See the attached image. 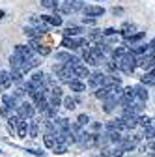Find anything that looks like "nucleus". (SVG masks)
Masks as SVG:
<instances>
[{"instance_id": "obj_1", "label": "nucleus", "mask_w": 155, "mask_h": 157, "mask_svg": "<svg viewBox=\"0 0 155 157\" xmlns=\"http://www.w3.org/2000/svg\"><path fill=\"white\" fill-rule=\"evenodd\" d=\"M118 66V69L120 71H123V73H127V75H131L133 71H134V67H137V56H133L131 52H127L122 60L116 64Z\"/></svg>"}, {"instance_id": "obj_2", "label": "nucleus", "mask_w": 155, "mask_h": 157, "mask_svg": "<svg viewBox=\"0 0 155 157\" xmlns=\"http://www.w3.org/2000/svg\"><path fill=\"white\" fill-rule=\"evenodd\" d=\"M34 114H36V109H34L32 103L23 101V103L17 105V116H19V120H30V118H34Z\"/></svg>"}, {"instance_id": "obj_3", "label": "nucleus", "mask_w": 155, "mask_h": 157, "mask_svg": "<svg viewBox=\"0 0 155 157\" xmlns=\"http://www.w3.org/2000/svg\"><path fill=\"white\" fill-rule=\"evenodd\" d=\"M105 73L103 71H95V73H90V77H88V84L92 86V88H103L105 86Z\"/></svg>"}, {"instance_id": "obj_4", "label": "nucleus", "mask_w": 155, "mask_h": 157, "mask_svg": "<svg viewBox=\"0 0 155 157\" xmlns=\"http://www.w3.org/2000/svg\"><path fill=\"white\" fill-rule=\"evenodd\" d=\"M54 73L58 75L60 81H66V82H71L73 78H75L71 67H67V66H54Z\"/></svg>"}, {"instance_id": "obj_5", "label": "nucleus", "mask_w": 155, "mask_h": 157, "mask_svg": "<svg viewBox=\"0 0 155 157\" xmlns=\"http://www.w3.org/2000/svg\"><path fill=\"white\" fill-rule=\"evenodd\" d=\"M45 73L43 71H34L32 73V77L28 78V82L32 84V88L34 90H37V88H41V86H45Z\"/></svg>"}, {"instance_id": "obj_6", "label": "nucleus", "mask_w": 155, "mask_h": 157, "mask_svg": "<svg viewBox=\"0 0 155 157\" xmlns=\"http://www.w3.org/2000/svg\"><path fill=\"white\" fill-rule=\"evenodd\" d=\"M13 54H15L17 58H21L23 62H26V60H30V58H34V52H32V49H30L28 45H17Z\"/></svg>"}, {"instance_id": "obj_7", "label": "nucleus", "mask_w": 155, "mask_h": 157, "mask_svg": "<svg viewBox=\"0 0 155 157\" xmlns=\"http://www.w3.org/2000/svg\"><path fill=\"white\" fill-rule=\"evenodd\" d=\"M82 13H84V17H90V19L101 17V15H105V8H101V6H86V8H82Z\"/></svg>"}, {"instance_id": "obj_8", "label": "nucleus", "mask_w": 155, "mask_h": 157, "mask_svg": "<svg viewBox=\"0 0 155 157\" xmlns=\"http://www.w3.org/2000/svg\"><path fill=\"white\" fill-rule=\"evenodd\" d=\"M84 6H82V2L81 0H73V2H66L62 8H60V11L62 13H75V11H79V10H82Z\"/></svg>"}, {"instance_id": "obj_9", "label": "nucleus", "mask_w": 155, "mask_h": 157, "mask_svg": "<svg viewBox=\"0 0 155 157\" xmlns=\"http://www.w3.org/2000/svg\"><path fill=\"white\" fill-rule=\"evenodd\" d=\"M134 97H137V101H134V103H142L144 105L148 101V88L142 86V84L134 86Z\"/></svg>"}, {"instance_id": "obj_10", "label": "nucleus", "mask_w": 155, "mask_h": 157, "mask_svg": "<svg viewBox=\"0 0 155 157\" xmlns=\"http://www.w3.org/2000/svg\"><path fill=\"white\" fill-rule=\"evenodd\" d=\"M71 71H73V77H75V78H79V81H81L82 77H90V69H88L86 64L75 66V67H71Z\"/></svg>"}, {"instance_id": "obj_11", "label": "nucleus", "mask_w": 155, "mask_h": 157, "mask_svg": "<svg viewBox=\"0 0 155 157\" xmlns=\"http://www.w3.org/2000/svg\"><path fill=\"white\" fill-rule=\"evenodd\" d=\"M30 49H32V51H36V52H40L41 56H47V54L51 52V49H49V47H45V45H41L37 37H36V39H30Z\"/></svg>"}, {"instance_id": "obj_12", "label": "nucleus", "mask_w": 155, "mask_h": 157, "mask_svg": "<svg viewBox=\"0 0 155 157\" xmlns=\"http://www.w3.org/2000/svg\"><path fill=\"white\" fill-rule=\"evenodd\" d=\"M41 21L49 26H62L64 23V19L60 15H41Z\"/></svg>"}, {"instance_id": "obj_13", "label": "nucleus", "mask_w": 155, "mask_h": 157, "mask_svg": "<svg viewBox=\"0 0 155 157\" xmlns=\"http://www.w3.org/2000/svg\"><path fill=\"white\" fill-rule=\"evenodd\" d=\"M84 60H86V64L88 66H99L101 62H105V58H99V56H95L92 51H84Z\"/></svg>"}, {"instance_id": "obj_14", "label": "nucleus", "mask_w": 155, "mask_h": 157, "mask_svg": "<svg viewBox=\"0 0 155 157\" xmlns=\"http://www.w3.org/2000/svg\"><path fill=\"white\" fill-rule=\"evenodd\" d=\"M62 47H66L67 51H75V49L81 47V39L79 37H64Z\"/></svg>"}, {"instance_id": "obj_15", "label": "nucleus", "mask_w": 155, "mask_h": 157, "mask_svg": "<svg viewBox=\"0 0 155 157\" xmlns=\"http://www.w3.org/2000/svg\"><path fill=\"white\" fill-rule=\"evenodd\" d=\"M127 52H129V49H127L125 45H122V47H116V49L112 51V60H114V64H118V62L122 60V58H123Z\"/></svg>"}, {"instance_id": "obj_16", "label": "nucleus", "mask_w": 155, "mask_h": 157, "mask_svg": "<svg viewBox=\"0 0 155 157\" xmlns=\"http://www.w3.org/2000/svg\"><path fill=\"white\" fill-rule=\"evenodd\" d=\"M2 105L13 110V109H17L19 103H17V99H15V95H13V94H11V95H9V94H4V95H2Z\"/></svg>"}, {"instance_id": "obj_17", "label": "nucleus", "mask_w": 155, "mask_h": 157, "mask_svg": "<svg viewBox=\"0 0 155 157\" xmlns=\"http://www.w3.org/2000/svg\"><path fill=\"white\" fill-rule=\"evenodd\" d=\"M15 131H17V135L21 136V139H26V136H28V122L26 120H19Z\"/></svg>"}, {"instance_id": "obj_18", "label": "nucleus", "mask_w": 155, "mask_h": 157, "mask_svg": "<svg viewBox=\"0 0 155 157\" xmlns=\"http://www.w3.org/2000/svg\"><path fill=\"white\" fill-rule=\"evenodd\" d=\"M120 32H122V36L127 39V37H131V36H134V34H137V26H134L133 23H125V25L120 28Z\"/></svg>"}, {"instance_id": "obj_19", "label": "nucleus", "mask_w": 155, "mask_h": 157, "mask_svg": "<svg viewBox=\"0 0 155 157\" xmlns=\"http://www.w3.org/2000/svg\"><path fill=\"white\" fill-rule=\"evenodd\" d=\"M36 66H40V60L34 56V58H30V60H26V62H23V66H21V73L25 75V73H28L32 67H36Z\"/></svg>"}, {"instance_id": "obj_20", "label": "nucleus", "mask_w": 155, "mask_h": 157, "mask_svg": "<svg viewBox=\"0 0 155 157\" xmlns=\"http://www.w3.org/2000/svg\"><path fill=\"white\" fill-rule=\"evenodd\" d=\"M11 86V78L8 71H0V90H8Z\"/></svg>"}, {"instance_id": "obj_21", "label": "nucleus", "mask_w": 155, "mask_h": 157, "mask_svg": "<svg viewBox=\"0 0 155 157\" xmlns=\"http://www.w3.org/2000/svg\"><path fill=\"white\" fill-rule=\"evenodd\" d=\"M118 99H120V97H116V95H110V97H107V99H105V112H112L114 110V107L116 105H118Z\"/></svg>"}, {"instance_id": "obj_22", "label": "nucleus", "mask_w": 155, "mask_h": 157, "mask_svg": "<svg viewBox=\"0 0 155 157\" xmlns=\"http://www.w3.org/2000/svg\"><path fill=\"white\" fill-rule=\"evenodd\" d=\"M67 84H69L71 92H79V94H81V92H84V90H86V84H84L82 81H79V78H73V81H71V82H67Z\"/></svg>"}, {"instance_id": "obj_23", "label": "nucleus", "mask_w": 155, "mask_h": 157, "mask_svg": "<svg viewBox=\"0 0 155 157\" xmlns=\"http://www.w3.org/2000/svg\"><path fill=\"white\" fill-rule=\"evenodd\" d=\"M84 30L81 28V26H67L66 30H64V36L66 37H77V36H81Z\"/></svg>"}, {"instance_id": "obj_24", "label": "nucleus", "mask_w": 155, "mask_h": 157, "mask_svg": "<svg viewBox=\"0 0 155 157\" xmlns=\"http://www.w3.org/2000/svg\"><path fill=\"white\" fill-rule=\"evenodd\" d=\"M43 127H45V133H47V135H54V136L58 135L56 124H54L52 120H45V122H43Z\"/></svg>"}, {"instance_id": "obj_25", "label": "nucleus", "mask_w": 155, "mask_h": 157, "mask_svg": "<svg viewBox=\"0 0 155 157\" xmlns=\"http://www.w3.org/2000/svg\"><path fill=\"white\" fill-rule=\"evenodd\" d=\"M37 135H40V124H37V122H30L28 124V136H30V139H37Z\"/></svg>"}, {"instance_id": "obj_26", "label": "nucleus", "mask_w": 155, "mask_h": 157, "mask_svg": "<svg viewBox=\"0 0 155 157\" xmlns=\"http://www.w3.org/2000/svg\"><path fill=\"white\" fill-rule=\"evenodd\" d=\"M9 66H11V71H21V66H23V60L17 58L15 54L9 56Z\"/></svg>"}, {"instance_id": "obj_27", "label": "nucleus", "mask_w": 155, "mask_h": 157, "mask_svg": "<svg viewBox=\"0 0 155 157\" xmlns=\"http://www.w3.org/2000/svg\"><path fill=\"white\" fill-rule=\"evenodd\" d=\"M125 136H122V133L118 131H108V142H116V144H122Z\"/></svg>"}, {"instance_id": "obj_28", "label": "nucleus", "mask_w": 155, "mask_h": 157, "mask_svg": "<svg viewBox=\"0 0 155 157\" xmlns=\"http://www.w3.org/2000/svg\"><path fill=\"white\" fill-rule=\"evenodd\" d=\"M77 103H79V101H77L75 97H64V99H62V105H64L67 110H73V109L77 107Z\"/></svg>"}, {"instance_id": "obj_29", "label": "nucleus", "mask_w": 155, "mask_h": 157, "mask_svg": "<svg viewBox=\"0 0 155 157\" xmlns=\"http://www.w3.org/2000/svg\"><path fill=\"white\" fill-rule=\"evenodd\" d=\"M142 86H155V77L148 71V73H144V77H142Z\"/></svg>"}, {"instance_id": "obj_30", "label": "nucleus", "mask_w": 155, "mask_h": 157, "mask_svg": "<svg viewBox=\"0 0 155 157\" xmlns=\"http://www.w3.org/2000/svg\"><path fill=\"white\" fill-rule=\"evenodd\" d=\"M9 78H11V82H15V84H19V86L25 82V81H23V73H21V71H11V73H9Z\"/></svg>"}, {"instance_id": "obj_31", "label": "nucleus", "mask_w": 155, "mask_h": 157, "mask_svg": "<svg viewBox=\"0 0 155 157\" xmlns=\"http://www.w3.org/2000/svg\"><path fill=\"white\" fill-rule=\"evenodd\" d=\"M142 37H146V32H137V34H134V36H131V37H127L125 39V41L129 43V45H134V43H138L140 41V39Z\"/></svg>"}, {"instance_id": "obj_32", "label": "nucleus", "mask_w": 155, "mask_h": 157, "mask_svg": "<svg viewBox=\"0 0 155 157\" xmlns=\"http://www.w3.org/2000/svg\"><path fill=\"white\" fill-rule=\"evenodd\" d=\"M17 124H19V116H17V114H11V116L8 118V129L13 133L15 127H17Z\"/></svg>"}, {"instance_id": "obj_33", "label": "nucleus", "mask_w": 155, "mask_h": 157, "mask_svg": "<svg viewBox=\"0 0 155 157\" xmlns=\"http://www.w3.org/2000/svg\"><path fill=\"white\" fill-rule=\"evenodd\" d=\"M43 142H45V146L47 148H54V144H56V139H54V135H43Z\"/></svg>"}, {"instance_id": "obj_34", "label": "nucleus", "mask_w": 155, "mask_h": 157, "mask_svg": "<svg viewBox=\"0 0 155 157\" xmlns=\"http://www.w3.org/2000/svg\"><path fill=\"white\" fill-rule=\"evenodd\" d=\"M41 6L47 10H58V0H41Z\"/></svg>"}, {"instance_id": "obj_35", "label": "nucleus", "mask_w": 155, "mask_h": 157, "mask_svg": "<svg viewBox=\"0 0 155 157\" xmlns=\"http://www.w3.org/2000/svg\"><path fill=\"white\" fill-rule=\"evenodd\" d=\"M52 150H54V153H58V155H62V153H66V151H67V144H58V142H56Z\"/></svg>"}, {"instance_id": "obj_36", "label": "nucleus", "mask_w": 155, "mask_h": 157, "mask_svg": "<svg viewBox=\"0 0 155 157\" xmlns=\"http://www.w3.org/2000/svg\"><path fill=\"white\" fill-rule=\"evenodd\" d=\"M88 124H90V116H86V114H81V116H79V120H77V125L84 127V125H88Z\"/></svg>"}, {"instance_id": "obj_37", "label": "nucleus", "mask_w": 155, "mask_h": 157, "mask_svg": "<svg viewBox=\"0 0 155 157\" xmlns=\"http://www.w3.org/2000/svg\"><path fill=\"white\" fill-rule=\"evenodd\" d=\"M25 34H26L30 39H36L37 36H40V34L36 32V28H32V26H25Z\"/></svg>"}, {"instance_id": "obj_38", "label": "nucleus", "mask_w": 155, "mask_h": 157, "mask_svg": "<svg viewBox=\"0 0 155 157\" xmlns=\"http://www.w3.org/2000/svg\"><path fill=\"white\" fill-rule=\"evenodd\" d=\"M69 52H56V60H60V62H66L67 64V60H69Z\"/></svg>"}, {"instance_id": "obj_39", "label": "nucleus", "mask_w": 155, "mask_h": 157, "mask_svg": "<svg viewBox=\"0 0 155 157\" xmlns=\"http://www.w3.org/2000/svg\"><path fill=\"white\" fill-rule=\"evenodd\" d=\"M0 114H2V116H4V118H9V116H11V114H13V110H11V109H8V107H4V105H2V107H0Z\"/></svg>"}, {"instance_id": "obj_40", "label": "nucleus", "mask_w": 155, "mask_h": 157, "mask_svg": "<svg viewBox=\"0 0 155 157\" xmlns=\"http://www.w3.org/2000/svg\"><path fill=\"white\" fill-rule=\"evenodd\" d=\"M138 124H140L142 127H149V118H148V116H140V118H138Z\"/></svg>"}, {"instance_id": "obj_41", "label": "nucleus", "mask_w": 155, "mask_h": 157, "mask_svg": "<svg viewBox=\"0 0 155 157\" xmlns=\"http://www.w3.org/2000/svg\"><path fill=\"white\" fill-rule=\"evenodd\" d=\"M101 36H103V32L99 34V30H93V32L90 34V37H92V39H101Z\"/></svg>"}, {"instance_id": "obj_42", "label": "nucleus", "mask_w": 155, "mask_h": 157, "mask_svg": "<svg viewBox=\"0 0 155 157\" xmlns=\"http://www.w3.org/2000/svg\"><path fill=\"white\" fill-rule=\"evenodd\" d=\"M123 155V151L118 148V150H114V151H110V157H122Z\"/></svg>"}, {"instance_id": "obj_43", "label": "nucleus", "mask_w": 155, "mask_h": 157, "mask_svg": "<svg viewBox=\"0 0 155 157\" xmlns=\"http://www.w3.org/2000/svg\"><path fill=\"white\" fill-rule=\"evenodd\" d=\"M84 25H93L95 23V19H90V17H84V21H82Z\"/></svg>"}, {"instance_id": "obj_44", "label": "nucleus", "mask_w": 155, "mask_h": 157, "mask_svg": "<svg viewBox=\"0 0 155 157\" xmlns=\"http://www.w3.org/2000/svg\"><path fill=\"white\" fill-rule=\"evenodd\" d=\"M103 34H105V36H114V34H116V30H114V28H107Z\"/></svg>"}, {"instance_id": "obj_45", "label": "nucleus", "mask_w": 155, "mask_h": 157, "mask_svg": "<svg viewBox=\"0 0 155 157\" xmlns=\"http://www.w3.org/2000/svg\"><path fill=\"white\" fill-rule=\"evenodd\" d=\"M26 151H30V153H34V155H43L45 151H41V150H26Z\"/></svg>"}, {"instance_id": "obj_46", "label": "nucleus", "mask_w": 155, "mask_h": 157, "mask_svg": "<svg viewBox=\"0 0 155 157\" xmlns=\"http://www.w3.org/2000/svg\"><path fill=\"white\" fill-rule=\"evenodd\" d=\"M99 157H110V150H101V155Z\"/></svg>"}, {"instance_id": "obj_47", "label": "nucleus", "mask_w": 155, "mask_h": 157, "mask_svg": "<svg viewBox=\"0 0 155 157\" xmlns=\"http://www.w3.org/2000/svg\"><path fill=\"white\" fill-rule=\"evenodd\" d=\"M149 73H151V75H153V77H155V66H153V69H151V71H149Z\"/></svg>"}, {"instance_id": "obj_48", "label": "nucleus", "mask_w": 155, "mask_h": 157, "mask_svg": "<svg viewBox=\"0 0 155 157\" xmlns=\"http://www.w3.org/2000/svg\"><path fill=\"white\" fill-rule=\"evenodd\" d=\"M149 157H155V151H153V153H149Z\"/></svg>"}, {"instance_id": "obj_49", "label": "nucleus", "mask_w": 155, "mask_h": 157, "mask_svg": "<svg viewBox=\"0 0 155 157\" xmlns=\"http://www.w3.org/2000/svg\"><path fill=\"white\" fill-rule=\"evenodd\" d=\"M67 2H71V0H67Z\"/></svg>"}]
</instances>
